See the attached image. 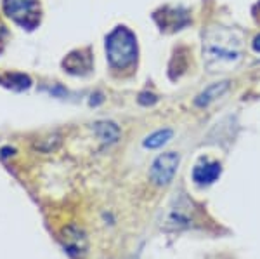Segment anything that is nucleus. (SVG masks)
I'll return each mask as SVG.
<instances>
[{
    "mask_svg": "<svg viewBox=\"0 0 260 259\" xmlns=\"http://www.w3.org/2000/svg\"><path fill=\"white\" fill-rule=\"evenodd\" d=\"M203 57L210 70L234 68L241 60V40L225 28L208 30L203 39Z\"/></svg>",
    "mask_w": 260,
    "mask_h": 259,
    "instance_id": "nucleus-1",
    "label": "nucleus"
},
{
    "mask_svg": "<svg viewBox=\"0 0 260 259\" xmlns=\"http://www.w3.org/2000/svg\"><path fill=\"white\" fill-rule=\"evenodd\" d=\"M106 52L113 68H127L137 57L136 35L125 26L115 28L106 39Z\"/></svg>",
    "mask_w": 260,
    "mask_h": 259,
    "instance_id": "nucleus-2",
    "label": "nucleus"
},
{
    "mask_svg": "<svg viewBox=\"0 0 260 259\" xmlns=\"http://www.w3.org/2000/svg\"><path fill=\"white\" fill-rule=\"evenodd\" d=\"M4 9L7 16L18 21L21 26L33 28L39 23V4L37 0H6Z\"/></svg>",
    "mask_w": 260,
    "mask_h": 259,
    "instance_id": "nucleus-3",
    "label": "nucleus"
},
{
    "mask_svg": "<svg viewBox=\"0 0 260 259\" xmlns=\"http://www.w3.org/2000/svg\"><path fill=\"white\" fill-rule=\"evenodd\" d=\"M194 223V211L189 200L186 197H179L172 202L165 216V228L167 229H182L189 228Z\"/></svg>",
    "mask_w": 260,
    "mask_h": 259,
    "instance_id": "nucleus-4",
    "label": "nucleus"
},
{
    "mask_svg": "<svg viewBox=\"0 0 260 259\" xmlns=\"http://www.w3.org/2000/svg\"><path fill=\"white\" fill-rule=\"evenodd\" d=\"M179 160L180 158L175 152H169L160 155L153 162V165H151L149 170L151 181L156 186H167L174 179L175 172H177Z\"/></svg>",
    "mask_w": 260,
    "mask_h": 259,
    "instance_id": "nucleus-5",
    "label": "nucleus"
},
{
    "mask_svg": "<svg viewBox=\"0 0 260 259\" xmlns=\"http://www.w3.org/2000/svg\"><path fill=\"white\" fill-rule=\"evenodd\" d=\"M61 240H62V245H64L66 252L73 257H82L83 254L87 252V247H89L85 233H83V229L78 228L77 224H70V226L62 228Z\"/></svg>",
    "mask_w": 260,
    "mask_h": 259,
    "instance_id": "nucleus-6",
    "label": "nucleus"
},
{
    "mask_svg": "<svg viewBox=\"0 0 260 259\" xmlns=\"http://www.w3.org/2000/svg\"><path fill=\"white\" fill-rule=\"evenodd\" d=\"M220 164L219 162H203L198 164L192 170V179L198 185H212L213 181H217V178L220 176Z\"/></svg>",
    "mask_w": 260,
    "mask_h": 259,
    "instance_id": "nucleus-7",
    "label": "nucleus"
},
{
    "mask_svg": "<svg viewBox=\"0 0 260 259\" xmlns=\"http://www.w3.org/2000/svg\"><path fill=\"white\" fill-rule=\"evenodd\" d=\"M229 80H222V82H215L212 85L205 87V91H201L198 94V98L194 99V104L196 106H208L212 101H215L217 98H222L225 94V91L229 89Z\"/></svg>",
    "mask_w": 260,
    "mask_h": 259,
    "instance_id": "nucleus-8",
    "label": "nucleus"
},
{
    "mask_svg": "<svg viewBox=\"0 0 260 259\" xmlns=\"http://www.w3.org/2000/svg\"><path fill=\"white\" fill-rule=\"evenodd\" d=\"M94 131L99 139L106 145H113L120 139V127L113 122H98L94 124Z\"/></svg>",
    "mask_w": 260,
    "mask_h": 259,
    "instance_id": "nucleus-9",
    "label": "nucleus"
},
{
    "mask_svg": "<svg viewBox=\"0 0 260 259\" xmlns=\"http://www.w3.org/2000/svg\"><path fill=\"white\" fill-rule=\"evenodd\" d=\"M172 136H174V132H172V129H163V131H156L154 134H151L146 137L144 141V146L146 148H160L165 143H169L172 139Z\"/></svg>",
    "mask_w": 260,
    "mask_h": 259,
    "instance_id": "nucleus-10",
    "label": "nucleus"
},
{
    "mask_svg": "<svg viewBox=\"0 0 260 259\" xmlns=\"http://www.w3.org/2000/svg\"><path fill=\"white\" fill-rule=\"evenodd\" d=\"M253 49L257 52H260V35L258 37H255V40H253Z\"/></svg>",
    "mask_w": 260,
    "mask_h": 259,
    "instance_id": "nucleus-11",
    "label": "nucleus"
}]
</instances>
